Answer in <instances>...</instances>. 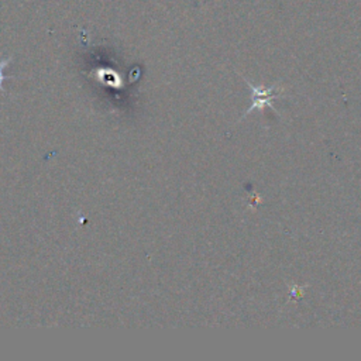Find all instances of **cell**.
<instances>
[{
    "label": "cell",
    "mask_w": 361,
    "mask_h": 361,
    "mask_svg": "<svg viewBox=\"0 0 361 361\" xmlns=\"http://www.w3.org/2000/svg\"><path fill=\"white\" fill-rule=\"evenodd\" d=\"M250 87H251V94H252V104L251 107L247 110V113H250L252 109H262L265 106H272L271 100L275 99V97H279V92H275V87H271V89H267V87H257L254 86L252 83H250Z\"/></svg>",
    "instance_id": "cell-1"
},
{
    "label": "cell",
    "mask_w": 361,
    "mask_h": 361,
    "mask_svg": "<svg viewBox=\"0 0 361 361\" xmlns=\"http://www.w3.org/2000/svg\"><path fill=\"white\" fill-rule=\"evenodd\" d=\"M11 56H7V58H4V59H0V90H4V87H3V82L6 80V79H8L6 75H4V68L11 62Z\"/></svg>",
    "instance_id": "cell-2"
}]
</instances>
